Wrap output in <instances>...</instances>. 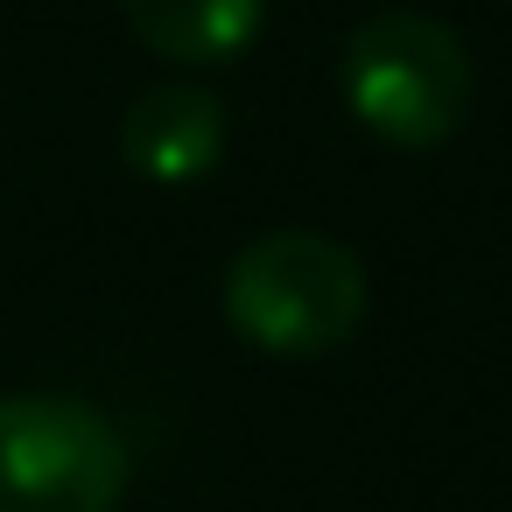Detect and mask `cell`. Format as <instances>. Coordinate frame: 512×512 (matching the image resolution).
Returning a JSON list of instances; mask_svg holds the SVG:
<instances>
[{"instance_id":"cell-1","label":"cell","mask_w":512,"mask_h":512,"mask_svg":"<svg viewBox=\"0 0 512 512\" xmlns=\"http://www.w3.org/2000/svg\"><path fill=\"white\" fill-rule=\"evenodd\" d=\"M225 323L267 358H323L365 323V267L323 232H267L225 267Z\"/></svg>"},{"instance_id":"cell-2","label":"cell","mask_w":512,"mask_h":512,"mask_svg":"<svg viewBox=\"0 0 512 512\" xmlns=\"http://www.w3.org/2000/svg\"><path fill=\"white\" fill-rule=\"evenodd\" d=\"M344 106L386 148H442L470 113V57L449 22L393 8L344 43Z\"/></svg>"},{"instance_id":"cell-3","label":"cell","mask_w":512,"mask_h":512,"mask_svg":"<svg viewBox=\"0 0 512 512\" xmlns=\"http://www.w3.org/2000/svg\"><path fill=\"white\" fill-rule=\"evenodd\" d=\"M127 435L71 393L0 400V512H120Z\"/></svg>"},{"instance_id":"cell-4","label":"cell","mask_w":512,"mask_h":512,"mask_svg":"<svg viewBox=\"0 0 512 512\" xmlns=\"http://www.w3.org/2000/svg\"><path fill=\"white\" fill-rule=\"evenodd\" d=\"M120 155L148 183H197L225 155V106L197 85H155L127 106Z\"/></svg>"},{"instance_id":"cell-5","label":"cell","mask_w":512,"mask_h":512,"mask_svg":"<svg viewBox=\"0 0 512 512\" xmlns=\"http://www.w3.org/2000/svg\"><path fill=\"white\" fill-rule=\"evenodd\" d=\"M120 15L155 57L176 64H225L260 36V0H120Z\"/></svg>"}]
</instances>
